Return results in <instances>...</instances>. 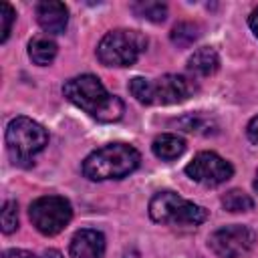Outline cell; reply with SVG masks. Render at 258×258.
I'll return each mask as SVG.
<instances>
[{
	"instance_id": "obj_22",
	"label": "cell",
	"mask_w": 258,
	"mask_h": 258,
	"mask_svg": "<svg viewBox=\"0 0 258 258\" xmlns=\"http://www.w3.org/2000/svg\"><path fill=\"white\" fill-rule=\"evenodd\" d=\"M246 135H248V139H250L252 143L258 145V115H256L254 119H250V123H248V127H246Z\"/></svg>"
},
{
	"instance_id": "obj_24",
	"label": "cell",
	"mask_w": 258,
	"mask_h": 258,
	"mask_svg": "<svg viewBox=\"0 0 258 258\" xmlns=\"http://www.w3.org/2000/svg\"><path fill=\"white\" fill-rule=\"evenodd\" d=\"M40 258H62V254H60L58 250H52V248H50V250H44Z\"/></svg>"
},
{
	"instance_id": "obj_15",
	"label": "cell",
	"mask_w": 258,
	"mask_h": 258,
	"mask_svg": "<svg viewBox=\"0 0 258 258\" xmlns=\"http://www.w3.org/2000/svg\"><path fill=\"white\" fill-rule=\"evenodd\" d=\"M28 56H30V60L34 64L46 67L56 56V42L50 40L48 36H34L28 42Z\"/></svg>"
},
{
	"instance_id": "obj_4",
	"label": "cell",
	"mask_w": 258,
	"mask_h": 258,
	"mask_svg": "<svg viewBox=\"0 0 258 258\" xmlns=\"http://www.w3.org/2000/svg\"><path fill=\"white\" fill-rule=\"evenodd\" d=\"M6 151L16 165L28 167L48 143L46 129L30 117H14L6 127Z\"/></svg>"
},
{
	"instance_id": "obj_1",
	"label": "cell",
	"mask_w": 258,
	"mask_h": 258,
	"mask_svg": "<svg viewBox=\"0 0 258 258\" xmlns=\"http://www.w3.org/2000/svg\"><path fill=\"white\" fill-rule=\"evenodd\" d=\"M62 95L81 111L101 123H115L123 117L125 105L117 95H111L95 75H79L62 85Z\"/></svg>"
},
{
	"instance_id": "obj_8",
	"label": "cell",
	"mask_w": 258,
	"mask_h": 258,
	"mask_svg": "<svg viewBox=\"0 0 258 258\" xmlns=\"http://www.w3.org/2000/svg\"><path fill=\"white\" fill-rule=\"evenodd\" d=\"M256 244V232L242 224H232L216 230L208 238L210 250L220 258H242Z\"/></svg>"
},
{
	"instance_id": "obj_17",
	"label": "cell",
	"mask_w": 258,
	"mask_h": 258,
	"mask_svg": "<svg viewBox=\"0 0 258 258\" xmlns=\"http://www.w3.org/2000/svg\"><path fill=\"white\" fill-rule=\"evenodd\" d=\"M169 38H171V42L175 46L185 48V46L194 44L200 38V24H196V22H179V24L173 26Z\"/></svg>"
},
{
	"instance_id": "obj_14",
	"label": "cell",
	"mask_w": 258,
	"mask_h": 258,
	"mask_svg": "<svg viewBox=\"0 0 258 258\" xmlns=\"http://www.w3.org/2000/svg\"><path fill=\"white\" fill-rule=\"evenodd\" d=\"M175 125L181 131L196 133V135H214V133H218L216 119L210 117V115H206V113H187V115L179 117L175 121Z\"/></svg>"
},
{
	"instance_id": "obj_10",
	"label": "cell",
	"mask_w": 258,
	"mask_h": 258,
	"mask_svg": "<svg viewBox=\"0 0 258 258\" xmlns=\"http://www.w3.org/2000/svg\"><path fill=\"white\" fill-rule=\"evenodd\" d=\"M105 254V236L99 230L83 228L77 230L71 238L69 258H103Z\"/></svg>"
},
{
	"instance_id": "obj_20",
	"label": "cell",
	"mask_w": 258,
	"mask_h": 258,
	"mask_svg": "<svg viewBox=\"0 0 258 258\" xmlns=\"http://www.w3.org/2000/svg\"><path fill=\"white\" fill-rule=\"evenodd\" d=\"M14 18H16L14 8H12L8 2H2V4H0V42H6Z\"/></svg>"
},
{
	"instance_id": "obj_5",
	"label": "cell",
	"mask_w": 258,
	"mask_h": 258,
	"mask_svg": "<svg viewBox=\"0 0 258 258\" xmlns=\"http://www.w3.org/2000/svg\"><path fill=\"white\" fill-rule=\"evenodd\" d=\"M147 48V36L133 28H115L107 32L99 46L97 58L105 67H131Z\"/></svg>"
},
{
	"instance_id": "obj_25",
	"label": "cell",
	"mask_w": 258,
	"mask_h": 258,
	"mask_svg": "<svg viewBox=\"0 0 258 258\" xmlns=\"http://www.w3.org/2000/svg\"><path fill=\"white\" fill-rule=\"evenodd\" d=\"M254 189L258 191V171H256V177H254Z\"/></svg>"
},
{
	"instance_id": "obj_7",
	"label": "cell",
	"mask_w": 258,
	"mask_h": 258,
	"mask_svg": "<svg viewBox=\"0 0 258 258\" xmlns=\"http://www.w3.org/2000/svg\"><path fill=\"white\" fill-rule=\"evenodd\" d=\"M28 218L40 234L54 236L62 232L71 222L73 208H71V202L62 196H42L30 204Z\"/></svg>"
},
{
	"instance_id": "obj_23",
	"label": "cell",
	"mask_w": 258,
	"mask_h": 258,
	"mask_svg": "<svg viewBox=\"0 0 258 258\" xmlns=\"http://www.w3.org/2000/svg\"><path fill=\"white\" fill-rule=\"evenodd\" d=\"M248 24H250V30L254 32V36L258 38V8L252 10V14H250V18H248Z\"/></svg>"
},
{
	"instance_id": "obj_16",
	"label": "cell",
	"mask_w": 258,
	"mask_h": 258,
	"mask_svg": "<svg viewBox=\"0 0 258 258\" xmlns=\"http://www.w3.org/2000/svg\"><path fill=\"white\" fill-rule=\"evenodd\" d=\"M131 10L149 20V22H163L165 16H167V6L163 2H155V0H139V2H133L131 4Z\"/></svg>"
},
{
	"instance_id": "obj_18",
	"label": "cell",
	"mask_w": 258,
	"mask_h": 258,
	"mask_svg": "<svg viewBox=\"0 0 258 258\" xmlns=\"http://www.w3.org/2000/svg\"><path fill=\"white\" fill-rule=\"evenodd\" d=\"M222 206L228 212H234V214H238V212H250L254 208V200L246 191H242V189H230V191H226L222 196Z\"/></svg>"
},
{
	"instance_id": "obj_21",
	"label": "cell",
	"mask_w": 258,
	"mask_h": 258,
	"mask_svg": "<svg viewBox=\"0 0 258 258\" xmlns=\"http://www.w3.org/2000/svg\"><path fill=\"white\" fill-rule=\"evenodd\" d=\"M2 258H38L28 250H20V248H10L2 252Z\"/></svg>"
},
{
	"instance_id": "obj_9",
	"label": "cell",
	"mask_w": 258,
	"mask_h": 258,
	"mask_svg": "<svg viewBox=\"0 0 258 258\" xmlns=\"http://www.w3.org/2000/svg\"><path fill=\"white\" fill-rule=\"evenodd\" d=\"M185 173L196 183H202L206 187H216L220 183H226L234 175V167L230 165V161H226L214 151H200L185 165Z\"/></svg>"
},
{
	"instance_id": "obj_2",
	"label": "cell",
	"mask_w": 258,
	"mask_h": 258,
	"mask_svg": "<svg viewBox=\"0 0 258 258\" xmlns=\"http://www.w3.org/2000/svg\"><path fill=\"white\" fill-rule=\"evenodd\" d=\"M141 157L139 151L133 145L127 143H109L93 153H89L83 161V173L85 177L93 181H105V179H123L131 171L137 169Z\"/></svg>"
},
{
	"instance_id": "obj_11",
	"label": "cell",
	"mask_w": 258,
	"mask_h": 258,
	"mask_svg": "<svg viewBox=\"0 0 258 258\" xmlns=\"http://www.w3.org/2000/svg\"><path fill=\"white\" fill-rule=\"evenodd\" d=\"M36 22L48 34L64 32L69 24V8L56 0H44L36 4Z\"/></svg>"
},
{
	"instance_id": "obj_19",
	"label": "cell",
	"mask_w": 258,
	"mask_h": 258,
	"mask_svg": "<svg viewBox=\"0 0 258 258\" xmlns=\"http://www.w3.org/2000/svg\"><path fill=\"white\" fill-rule=\"evenodd\" d=\"M0 228L4 234H12L18 228V204L14 200L4 202L2 214H0Z\"/></svg>"
},
{
	"instance_id": "obj_3",
	"label": "cell",
	"mask_w": 258,
	"mask_h": 258,
	"mask_svg": "<svg viewBox=\"0 0 258 258\" xmlns=\"http://www.w3.org/2000/svg\"><path fill=\"white\" fill-rule=\"evenodd\" d=\"M131 95L143 105H177L194 97L198 85L185 75H163L157 79L135 77L129 81Z\"/></svg>"
},
{
	"instance_id": "obj_12",
	"label": "cell",
	"mask_w": 258,
	"mask_h": 258,
	"mask_svg": "<svg viewBox=\"0 0 258 258\" xmlns=\"http://www.w3.org/2000/svg\"><path fill=\"white\" fill-rule=\"evenodd\" d=\"M218 69H220V56L212 46H202L194 50V54L187 58V71L194 77H210Z\"/></svg>"
},
{
	"instance_id": "obj_6",
	"label": "cell",
	"mask_w": 258,
	"mask_h": 258,
	"mask_svg": "<svg viewBox=\"0 0 258 258\" xmlns=\"http://www.w3.org/2000/svg\"><path fill=\"white\" fill-rule=\"evenodd\" d=\"M149 218L165 226H200L206 222V208L183 200L175 191H157L149 200Z\"/></svg>"
},
{
	"instance_id": "obj_13",
	"label": "cell",
	"mask_w": 258,
	"mask_h": 258,
	"mask_svg": "<svg viewBox=\"0 0 258 258\" xmlns=\"http://www.w3.org/2000/svg\"><path fill=\"white\" fill-rule=\"evenodd\" d=\"M151 151L155 157H159L163 161H173L185 151V141L173 133H161L153 139Z\"/></svg>"
}]
</instances>
